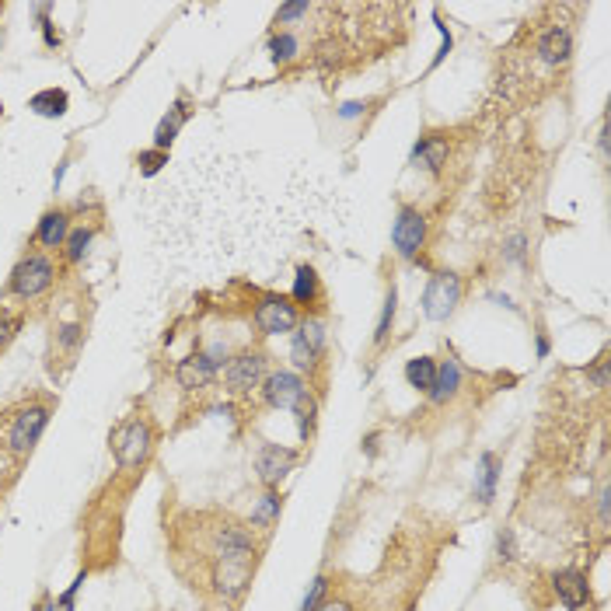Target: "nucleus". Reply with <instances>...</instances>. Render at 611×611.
<instances>
[{
    "instance_id": "f257e3e1",
    "label": "nucleus",
    "mask_w": 611,
    "mask_h": 611,
    "mask_svg": "<svg viewBox=\"0 0 611 611\" xmlns=\"http://www.w3.org/2000/svg\"><path fill=\"white\" fill-rule=\"evenodd\" d=\"M168 559L206 608L234 611L259 570L266 538L231 510H179L165 524Z\"/></svg>"
},
{
    "instance_id": "f03ea898",
    "label": "nucleus",
    "mask_w": 611,
    "mask_h": 611,
    "mask_svg": "<svg viewBox=\"0 0 611 611\" xmlns=\"http://www.w3.org/2000/svg\"><path fill=\"white\" fill-rule=\"evenodd\" d=\"M161 444V426L147 409H133L123 419H116L109 430V454L116 461V486L130 496L140 486V479L151 468Z\"/></svg>"
},
{
    "instance_id": "7ed1b4c3",
    "label": "nucleus",
    "mask_w": 611,
    "mask_h": 611,
    "mask_svg": "<svg viewBox=\"0 0 611 611\" xmlns=\"http://www.w3.org/2000/svg\"><path fill=\"white\" fill-rule=\"evenodd\" d=\"M53 409L56 395L49 392H28L0 409V458L14 468V475L35 454L49 419H53Z\"/></svg>"
},
{
    "instance_id": "20e7f679",
    "label": "nucleus",
    "mask_w": 611,
    "mask_h": 611,
    "mask_svg": "<svg viewBox=\"0 0 611 611\" xmlns=\"http://www.w3.org/2000/svg\"><path fill=\"white\" fill-rule=\"evenodd\" d=\"M53 283H56V259L49 252H42V248H35V252H25L18 259V266L11 269L4 290H0V297L4 301L14 297V301L28 304L46 297L53 290Z\"/></svg>"
},
{
    "instance_id": "39448f33",
    "label": "nucleus",
    "mask_w": 611,
    "mask_h": 611,
    "mask_svg": "<svg viewBox=\"0 0 611 611\" xmlns=\"http://www.w3.org/2000/svg\"><path fill=\"white\" fill-rule=\"evenodd\" d=\"M252 322L262 336H290L301 325V311L290 297L276 294V290H262V294H255Z\"/></svg>"
},
{
    "instance_id": "423d86ee",
    "label": "nucleus",
    "mask_w": 611,
    "mask_h": 611,
    "mask_svg": "<svg viewBox=\"0 0 611 611\" xmlns=\"http://www.w3.org/2000/svg\"><path fill=\"white\" fill-rule=\"evenodd\" d=\"M269 374V357L262 350H241L220 367V381L231 395H252Z\"/></svg>"
},
{
    "instance_id": "0eeeda50",
    "label": "nucleus",
    "mask_w": 611,
    "mask_h": 611,
    "mask_svg": "<svg viewBox=\"0 0 611 611\" xmlns=\"http://www.w3.org/2000/svg\"><path fill=\"white\" fill-rule=\"evenodd\" d=\"M322 360H325V325L322 318H304L290 332V364H294V371L315 378L322 371Z\"/></svg>"
},
{
    "instance_id": "6e6552de",
    "label": "nucleus",
    "mask_w": 611,
    "mask_h": 611,
    "mask_svg": "<svg viewBox=\"0 0 611 611\" xmlns=\"http://www.w3.org/2000/svg\"><path fill=\"white\" fill-rule=\"evenodd\" d=\"M423 315L430 322H447L461 304V276L458 273H433L423 290Z\"/></svg>"
},
{
    "instance_id": "1a4fd4ad",
    "label": "nucleus",
    "mask_w": 611,
    "mask_h": 611,
    "mask_svg": "<svg viewBox=\"0 0 611 611\" xmlns=\"http://www.w3.org/2000/svg\"><path fill=\"white\" fill-rule=\"evenodd\" d=\"M573 60V32L570 25H545L535 39V63L549 74L556 70H566Z\"/></svg>"
},
{
    "instance_id": "9d476101",
    "label": "nucleus",
    "mask_w": 611,
    "mask_h": 611,
    "mask_svg": "<svg viewBox=\"0 0 611 611\" xmlns=\"http://www.w3.org/2000/svg\"><path fill=\"white\" fill-rule=\"evenodd\" d=\"M392 245L402 259H416L423 255L426 245V217L419 213V206L402 203L399 213H395V224H392Z\"/></svg>"
},
{
    "instance_id": "9b49d317",
    "label": "nucleus",
    "mask_w": 611,
    "mask_h": 611,
    "mask_svg": "<svg viewBox=\"0 0 611 611\" xmlns=\"http://www.w3.org/2000/svg\"><path fill=\"white\" fill-rule=\"evenodd\" d=\"M297 461H301V451H294V447L259 444V451H255V472H259L262 489H280V482L294 472Z\"/></svg>"
},
{
    "instance_id": "f8f14e48",
    "label": "nucleus",
    "mask_w": 611,
    "mask_h": 611,
    "mask_svg": "<svg viewBox=\"0 0 611 611\" xmlns=\"http://www.w3.org/2000/svg\"><path fill=\"white\" fill-rule=\"evenodd\" d=\"M259 392L269 409H294L297 402H301V395L308 392V381L297 378L294 371H273V374H266Z\"/></svg>"
},
{
    "instance_id": "ddd939ff",
    "label": "nucleus",
    "mask_w": 611,
    "mask_h": 611,
    "mask_svg": "<svg viewBox=\"0 0 611 611\" xmlns=\"http://www.w3.org/2000/svg\"><path fill=\"white\" fill-rule=\"evenodd\" d=\"M217 378H220V360H213L210 353H189L186 360L175 364V381L186 392H203Z\"/></svg>"
},
{
    "instance_id": "4468645a",
    "label": "nucleus",
    "mask_w": 611,
    "mask_h": 611,
    "mask_svg": "<svg viewBox=\"0 0 611 611\" xmlns=\"http://www.w3.org/2000/svg\"><path fill=\"white\" fill-rule=\"evenodd\" d=\"M290 301L297 304V311H308V318H318L325 304V287H322V276L315 273V266H297V276H294V294Z\"/></svg>"
},
{
    "instance_id": "2eb2a0df",
    "label": "nucleus",
    "mask_w": 611,
    "mask_h": 611,
    "mask_svg": "<svg viewBox=\"0 0 611 611\" xmlns=\"http://www.w3.org/2000/svg\"><path fill=\"white\" fill-rule=\"evenodd\" d=\"M552 591H556V598L563 601V608H570V611H580L591 605V584H587V577L580 570L552 573Z\"/></svg>"
},
{
    "instance_id": "dca6fc26",
    "label": "nucleus",
    "mask_w": 611,
    "mask_h": 611,
    "mask_svg": "<svg viewBox=\"0 0 611 611\" xmlns=\"http://www.w3.org/2000/svg\"><path fill=\"white\" fill-rule=\"evenodd\" d=\"M70 210H63V206H53V210H46L39 217V224H35V241L42 245V252H56V248H63V241H67L70 234Z\"/></svg>"
},
{
    "instance_id": "f3484780",
    "label": "nucleus",
    "mask_w": 611,
    "mask_h": 611,
    "mask_svg": "<svg viewBox=\"0 0 611 611\" xmlns=\"http://www.w3.org/2000/svg\"><path fill=\"white\" fill-rule=\"evenodd\" d=\"M447 137L444 133H426V137L416 140V147H412V165L416 168H426V172H440V168L447 165Z\"/></svg>"
},
{
    "instance_id": "a211bd4d",
    "label": "nucleus",
    "mask_w": 611,
    "mask_h": 611,
    "mask_svg": "<svg viewBox=\"0 0 611 611\" xmlns=\"http://www.w3.org/2000/svg\"><path fill=\"white\" fill-rule=\"evenodd\" d=\"M458 392H461V367L454 357H444L437 364V378H433V388L426 395H430L433 406H447Z\"/></svg>"
},
{
    "instance_id": "6ab92c4d",
    "label": "nucleus",
    "mask_w": 611,
    "mask_h": 611,
    "mask_svg": "<svg viewBox=\"0 0 611 611\" xmlns=\"http://www.w3.org/2000/svg\"><path fill=\"white\" fill-rule=\"evenodd\" d=\"M280 514H283V493H280V489H266V493H262V500L255 503L252 517H245V521L252 524L262 538H269V531L276 528Z\"/></svg>"
},
{
    "instance_id": "aec40b11",
    "label": "nucleus",
    "mask_w": 611,
    "mask_h": 611,
    "mask_svg": "<svg viewBox=\"0 0 611 611\" xmlns=\"http://www.w3.org/2000/svg\"><path fill=\"white\" fill-rule=\"evenodd\" d=\"M189 112H193V109H189V102H186V98H179V102H175L172 109L161 116L158 130H154V147H158V151H168V147L175 144V137L182 133V126L189 123Z\"/></svg>"
},
{
    "instance_id": "412c9836",
    "label": "nucleus",
    "mask_w": 611,
    "mask_h": 611,
    "mask_svg": "<svg viewBox=\"0 0 611 611\" xmlns=\"http://www.w3.org/2000/svg\"><path fill=\"white\" fill-rule=\"evenodd\" d=\"M500 472H503L500 454H493V451L482 454V458H479V475H475V500H479V503H493Z\"/></svg>"
},
{
    "instance_id": "4be33fe9",
    "label": "nucleus",
    "mask_w": 611,
    "mask_h": 611,
    "mask_svg": "<svg viewBox=\"0 0 611 611\" xmlns=\"http://www.w3.org/2000/svg\"><path fill=\"white\" fill-rule=\"evenodd\" d=\"M84 322H60L53 329V357L60 353V357H67V364H74L77 350L84 346Z\"/></svg>"
},
{
    "instance_id": "5701e85b",
    "label": "nucleus",
    "mask_w": 611,
    "mask_h": 611,
    "mask_svg": "<svg viewBox=\"0 0 611 611\" xmlns=\"http://www.w3.org/2000/svg\"><path fill=\"white\" fill-rule=\"evenodd\" d=\"M28 109L42 119H60V116H67V109H70V95L63 88H46V91H39V95L28 98Z\"/></svg>"
},
{
    "instance_id": "b1692460",
    "label": "nucleus",
    "mask_w": 611,
    "mask_h": 611,
    "mask_svg": "<svg viewBox=\"0 0 611 611\" xmlns=\"http://www.w3.org/2000/svg\"><path fill=\"white\" fill-rule=\"evenodd\" d=\"M269 56H273L276 67H287V63L301 60V35L287 32V28H276L269 35Z\"/></svg>"
},
{
    "instance_id": "393cba45",
    "label": "nucleus",
    "mask_w": 611,
    "mask_h": 611,
    "mask_svg": "<svg viewBox=\"0 0 611 611\" xmlns=\"http://www.w3.org/2000/svg\"><path fill=\"white\" fill-rule=\"evenodd\" d=\"M290 412H297V433H301V440L308 444V440L315 437V430H318V395L308 388V392L301 395V402H297Z\"/></svg>"
},
{
    "instance_id": "a878e982",
    "label": "nucleus",
    "mask_w": 611,
    "mask_h": 611,
    "mask_svg": "<svg viewBox=\"0 0 611 611\" xmlns=\"http://www.w3.org/2000/svg\"><path fill=\"white\" fill-rule=\"evenodd\" d=\"M433 378H437V360L433 357H412L406 364V381L409 388H416V392H430L433 388Z\"/></svg>"
},
{
    "instance_id": "bb28decb",
    "label": "nucleus",
    "mask_w": 611,
    "mask_h": 611,
    "mask_svg": "<svg viewBox=\"0 0 611 611\" xmlns=\"http://www.w3.org/2000/svg\"><path fill=\"white\" fill-rule=\"evenodd\" d=\"M395 315H399V290H395V283L385 290V308H381V318H378V329H374V346H385L388 336H392L395 329Z\"/></svg>"
},
{
    "instance_id": "cd10ccee",
    "label": "nucleus",
    "mask_w": 611,
    "mask_h": 611,
    "mask_svg": "<svg viewBox=\"0 0 611 611\" xmlns=\"http://www.w3.org/2000/svg\"><path fill=\"white\" fill-rule=\"evenodd\" d=\"M95 241V227H70V234H67V241H63V259L74 266V262H81L84 259V252H88V245Z\"/></svg>"
},
{
    "instance_id": "c85d7f7f",
    "label": "nucleus",
    "mask_w": 611,
    "mask_h": 611,
    "mask_svg": "<svg viewBox=\"0 0 611 611\" xmlns=\"http://www.w3.org/2000/svg\"><path fill=\"white\" fill-rule=\"evenodd\" d=\"M21 322H25V311H11L7 304H0V353L14 343V336L21 332Z\"/></svg>"
},
{
    "instance_id": "c756f323",
    "label": "nucleus",
    "mask_w": 611,
    "mask_h": 611,
    "mask_svg": "<svg viewBox=\"0 0 611 611\" xmlns=\"http://www.w3.org/2000/svg\"><path fill=\"white\" fill-rule=\"evenodd\" d=\"M165 165H172V154H168V151H158V147H151V151H140V154H137V168H140V175H147V179H151V175H158Z\"/></svg>"
},
{
    "instance_id": "7c9ffc66",
    "label": "nucleus",
    "mask_w": 611,
    "mask_h": 611,
    "mask_svg": "<svg viewBox=\"0 0 611 611\" xmlns=\"http://www.w3.org/2000/svg\"><path fill=\"white\" fill-rule=\"evenodd\" d=\"M329 577H315V584H311V591L308 594H304V601H301V611H315L318 605H322V601L325 598H329Z\"/></svg>"
},
{
    "instance_id": "2f4dec72",
    "label": "nucleus",
    "mask_w": 611,
    "mask_h": 611,
    "mask_svg": "<svg viewBox=\"0 0 611 611\" xmlns=\"http://www.w3.org/2000/svg\"><path fill=\"white\" fill-rule=\"evenodd\" d=\"M315 611H360V605L353 598H346V594H329Z\"/></svg>"
},
{
    "instance_id": "473e14b6",
    "label": "nucleus",
    "mask_w": 611,
    "mask_h": 611,
    "mask_svg": "<svg viewBox=\"0 0 611 611\" xmlns=\"http://www.w3.org/2000/svg\"><path fill=\"white\" fill-rule=\"evenodd\" d=\"M84 580H88V570H81L74 577V584L67 587V594L60 598V611H74V601H77V594H81V587H84Z\"/></svg>"
},
{
    "instance_id": "72a5a7b5",
    "label": "nucleus",
    "mask_w": 611,
    "mask_h": 611,
    "mask_svg": "<svg viewBox=\"0 0 611 611\" xmlns=\"http://www.w3.org/2000/svg\"><path fill=\"white\" fill-rule=\"evenodd\" d=\"M46 14H49V4H39V18H42V35H46V46L56 49V46H60V32H56L53 21H49Z\"/></svg>"
},
{
    "instance_id": "f704fd0d",
    "label": "nucleus",
    "mask_w": 611,
    "mask_h": 611,
    "mask_svg": "<svg viewBox=\"0 0 611 611\" xmlns=\"http://www.w3.org/2000/svg\"><path fill=\"white\" fill-rule=\"evenodd\" d=\"M496 552H500L503 563H510V559H514V531H510V528L500 531V538H496Z\"/></svg>"
},
{
    "instance_id": "c9c22d12",
    "label": "nucleus",
    "mask_w": 611,
    "mask_h": 611,
    "mask_svg": "<svg viewBox=\"0 0 611 611\" xmlns=\"http://www.w3.org/2000/svg\"><path fill=\"white\" fill-rule=\"evenodd\" d=\"M53 608H56L53 594H49V591H42V594H39V601H35V608H32V611H53Z\"/></svg>"
},
{
    "instance_id": "e433bc0d",
    "label": "nucleus",
    "mask_w": 611,
    "mask_h": 611,
    "mask_svg": "<svg viewBox=\"0 0 611 611\" xmlns=\"http://www.w3.org/2000/svg\"><path fill=\"white\" fill-rule=\"evenodd\" d=\"M549 336H545V332H538V357H549Z\"/></svg>"
}]
</instances>
